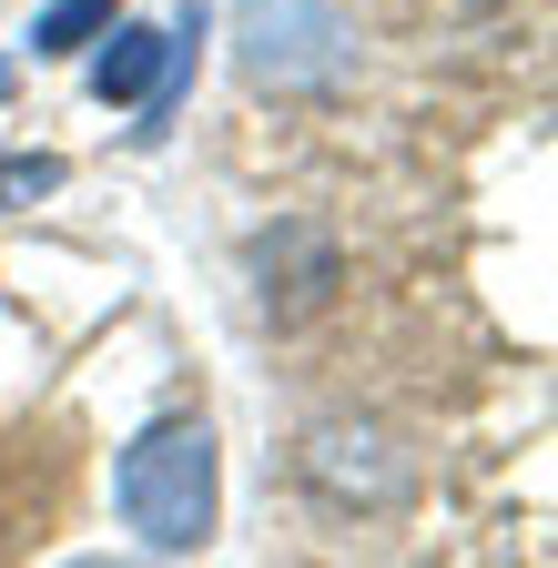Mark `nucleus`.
I'll use <instances>...</instances> for the list:
<instances>
[{
	"label": "nucleus",
	"instance_id": "1",
	"mask_svg": "<svg viewBox=\"0 0 558 568\" xmlns=\"http://www.w3.org/2000/svg\"><path fill=\"white\" fill-rule=\"evenodd\" d=\"M112 487H122L132 538L163 548V558H183V548L214 538V518H224V447H214L203 416H153L143 437L122 447V477Z\"/></svg>",
	"mask_w": 558,
	"mask_h": 568
},
{
	"label": "nucleus",
	"instance_id": "2",
	"mask_svg": "<svg viewBox=\"0 0 558 568\" xmlns=\"http://www.w3.org/2000/svg\"><path fill=\"white\" fill-rule=\"evenodd\" d=\"M234 51H244V71L264 92H325V82H345V61H356V21H345L335 0H244Z\"/></svg>",
	"mask_w": 558,
	"mask_h": 568
},
{
	"label": "nucleus",
	"instance_id": "3",
	"mask_svg": "<svg viewBox=\"0 0 558 568\" xmlns=\"http://www.w3.org/2000/svg\"><path fill=\"white\" fill-rule=\"evenodd\" d=\"M295 457H305V487L325 508H396L406 497V447L366 416H315Z\"/></svg>",
	"mask_w": 558,
	"mask_h": 568
},
{
	"label": "nucleus",
	"instance_id": "4",
	"mask_svg": "<svg viewBox=\"0 0 558 568\" xmlns=\"http://www.w3.org/2000/svg\"><path fill=\"white\" fill-rule=\"evenodd\" d=\"M163 51H173V31L112 21V51L92 61V92H102V102H143V92H153V71H163Z\"/></svg>",
	"mask_w": 558,
	"mask_h": 568
},
{
	"label": "nucleus",
	"instance_id": "5",
	"mask_svg": "<svg viewBox=\"0 0 558 568\" xmlns=\"http://www.w3.org/2000/svg\"><path fill=\"white\" fill-rule=\"evenodd\" d=\"M122 21V0H51V11L31 21V51L41 61H61V51H82V41H102Z\"/></svg>",
	"mask_w": 558,
	"mask_h": 568
},
{
	"label": "nucleus",
	"instance_id": "6",
	"mask_svg": "<svg viewBox=\"0 0 558 568\" xmlns=\"http://www.w3.org/2000/svg\"><path fill=\"white\" fill-rule=\"evenodd\" d=\"M51 183H61L51 153H11V163H0V203H31V193H51Z\"/></svg>",
	"mask_w": 558,
	"mask_h": 568
},
{
	"label": "nucleus",
	"instance_id": "7",
	"mask_svg": "<svg viewBox=\"0 0 558 568\" xmlns=\"http://www.w3.org/2000/svg\"><path fill=\"white\" fill-rule=\"evenodd\" d=\"M72 568H112V558H72Z\"/></svg>",
	"mask_w": 558,
	"mask_h": 568
}]
</instances>
